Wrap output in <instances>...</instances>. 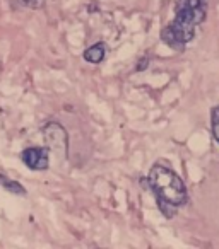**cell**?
Here are the masks:
<instances>
[{"mask_svg": "<svg viewBox=\"0 0 219 249\" xmlns=\"http://www.w3.org/2000/svg\"><path fill=\"white\" fill-rule=\"evenodd\" d=\"M207 18V0H180L175 19L163 28L161 39L170 48L181 52L195 36V28Z\"/></svg>", "mask_w": 219, "mask_h": 249, "instance_id": "6da1fadb", "label": "cell"}, {"mask_svg": "<svg viewBox=\"0 0 219 249\" xmlns=\"http://www.w3.org/2000/svg\"><path fill=\"white\" fill-rule=\"evenodd\" d=\"M149 186L156 195L159 208L166 217H171L178 207L187 201V190L181 178L170 167L168 162H156L149 171Z\"/></svg>", "mask_w": 219, "mask_h": 249, "instance_id": "7a4b0ae2", "label": "cell"}, {"mask_svg": "<svg viewBox=\"0 0 219 249\" xmlns=\"http://www.w3.org/2000/svg\"><path fill=\"white\" fill-rule=\"evenodd\" d=\"M21 159L33 171H46L50 166V156L46 147H29L22 150Z\"/></svg>", "mask_w": 219, "mask_h": 249, "instance_id": "3957f363", "label": "cell"}, {"mask_svg": "<svg viewBox=\"0 0 219 249\" xmlns=\"http://www.w3.org/2000/svg\"><path fill=\"white\" fill-rule=\"evenodd\" d=\"M43 135H45L46 143H48L50 149L60 150L62 154H65V150H67V133L59 123L46 124L45 128H43Z\"/></svg>", "mask_w": 219, "mask_h": 249, "instance_id": "277c9868", "label": "cell"}, {"mask_svg": "<svg viewBox=\"0 0 219 249\" xmlns=\"http://www.w3.org/2000/svg\"><path fill=\"white\" fill-rule=\"evenodd\" d=\"M104 58V45L103 43H96V45L89 46L84 52V60L89 63H100Z\"/></svg>", "mask_w": 219, "mask_h": 249, "instance_id": "5b68a950", "label": "cell"}, {"mask_svg": "<svg viewBox=\"0 0 219 249\" xmlns=\"http://www.w3.org/2000/svg\"><path fill=\"white\" fill-rule=\"evenodd\" d=\"M0 186H4L7 191H11V193H14V195H19V196H24V195H26L24 186H22V184H19L18 181L7 178L4 173H0Z\"/></svg>", "mask_w": 219, "mask_h": 249, "instance_id": "8992f818", "label": "cell"}, {"mask_svg": "<svg viewBox=\"0 0 219 249\" xmlns=\"http://www.w3.org/2000/svg\"><path fill=\"white\" fill-rule=\"evenodd\" d=\"M211 124H212V135L219 142V104L212 107L211 111Z\"/></svg>", "mask_w": 219, "mask_h": 249, "instance_id": "52a82bcc", "label": "cell"}, {"mask_svg": "<svg viewBox=\"0 0 219 249\" xmlns=\"http://www.w3.org/2000/svg\"><path fill=\"white\" fill-rule=\"evenodd\" d=\"M16 2H19L28 9H41L43 4H45V0H16Z\"/></svg>", "mask_w": 219, "mask_h": 249, "instance_id": "ba28073f", "label": "cell"}]
</instances>
